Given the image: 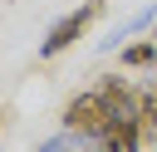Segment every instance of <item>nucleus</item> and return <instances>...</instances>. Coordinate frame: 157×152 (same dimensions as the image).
<instances>
[{"instance_id":"39448f33","label":"nucleus","mask_w":157,"mask_h":152,"mask_svg":"<svg viewBox=\"0 0 157 152\" xmlns=\"http://www.w3.org/2000/svg\"><path fill=\"white\" fill-rule=\"evenodd\" d=\"M123 64H128V69H137V64H157V39L128 44V49H123Z\"/></svg>"},{"instance_id":"423d86ee","label":"nucleus","mask_w":157,"mask_h":152,"mask_svg":"<svg viewBox=\"0 0 157 152\" xmlns=\"http://www.w3.org/2000/svg\"><path fill=\"white\" fill-rule=\"evenodd\" d=\"M152 39H157V25H152Z\"/></svg>"},{"instance_id":"f03ea898","label":"nucleus","mask_w":157,"mask_h":152,"mask_svg":"<svg viewBox=\"0 0 157 152\" xmlns=\"http://www.w3.org/2000/svg\"><path fill=\"white\" fill-rule=\"evenodd\" d=\"M98 10H103V0H83V5L74 10V15H64V20H59V25H54V29L44 34V44H39V54H44V59H54V54H64V49H69V44H74V39H78V34L88 29V20H93Z\"/></svg>"},{"instance_id":"20e7f679","label":"nucleus","mask_w":157,"mask_h":152,"mask_svg":"<svg viewBox=\"0 0 157 152\" xmlns=\"http://www.w3.org/2000/svg\"><path fill=\"white\" fill-rule=\"evenodd\" d=\"M147 25H157V15H152V10H137V15H132V20H123V25H118V29H113V34L103 39V44L113 49L118 39H128V34H137V29H147Z\"/></svg>"},{"instance_id":"7ed1b4c3","label":"nucleus","mask_w":157,"mask_h":152,"mask_svg":"<svg viewBox=\"0 0 157 152\" xmlns=\"http://www.w3.org/2000/svg\"><path fill=\"white\" fill-rule=\"evenodd\" d=\"M137 127H142V137L157 132V83H142L137 88Z\"/></svg>"},{"instance_id":"f257e3e1","label":"nucleus","mask_w":157,"mask_h":152,"mask_svg":"<svg viewBox=\"0 0 157 152\" xmlns=\"http://www.w3.org/2000/svg\"><path fill=\"white\" fill-rule=\"evenodd\" d=\"M108 123H113V113H108V103H103L98 83H93V88H83V93H74V98L64 103V127H69V132L98 137V132H103Z\"/></svg>"}]
</instances>
